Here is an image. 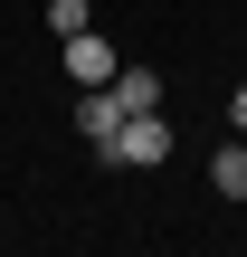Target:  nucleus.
Wrapping results in <instances>:
<instances>
[{
	"label": "nucleus",
	"mask_w": 247,
	"mask_h": 257,
	"mask_svg": "<svg viewBox=\"0 0 247 257\" xmlns=\"http://www.w3.org/2000/svg\"><path fill=\"white\" fill-rule=\"evenodd\" d=\"M105 162H124V172H152V162H171V124H162V105H152V114H124V134L105 143Z\"/></svg>",
	"instance_id": "f257e3e1"
},
{
	"label": "nucleus",
	"mask_w": 247,
	"mask_h": 257,
	"mask_svg": "<svg viewBox=\"0 0 247 257\" xmlns=\"http://www.w3.org/2000/svg\"><path fill=\"white\" fill-rule=\"evenodd\" d=\"M57 57H67V76H76V86H114V67H124V57H114V48H105L95 29H76V38H57Z\"/></svg>",
	"instance_id": "f03ea898"
},
{
	"label": "nucleus",
	"mask_w": 247,
	"mask_h": 257,
	"mask_svg": "<svg viewBox=\"0 0 247 257\" xmlns=\"http://www.w3.org/2000/svg\"><path fill=\"white\" fill-rule=\"evenodd\" d=\"M76 134L105 153V143L124 134V95H114V86H76Z\"/></svg>",
	"instance_id": "7ed1b4c3"
},
{
	"label": "nucleus",
	"mask_w": 247,
	"mask_h": 257,
	"mask_svg": "<svg viewBox=\"0 0 247 257\" xmlns=\"http://www.w3.org/2000/svg\"><path fill=\"white\" fill-rule=\"evenodd\" d=\"M209 191H219V200H247V134L209 153Z\"/></svg>",
	"instance_id": "20e7f679"
},
{
	"label": "nucleus",
	"mask_w": 247,
	"mask_h": 257,
	"mask_svg": "<svg viewBox=\"0 0 247 257\" xmlns=\"http://www.w3.org/2000/svg\"><path fill=\"white\" fill-rule=\"evenodd\" d=\"M114 95H124V114H152L162 105V76L152 67H114Z\"/></svg>",
	"instance_id": "39448f33"
},
{
	"label": "nucleus",
	"mask_w": 247,
	"mask_h": 257,
	"mask_svg": "<svg viewBox=\"0 0 247 257\" xmlns=\"http://www.w3.org/2000/svg\"><path fill=\"white\" fill-rule=\"evenodd\" d=\"M48 29H57V38H76V29H95V0H48Z\"/></svg>",
	"instance_id": "423d86ee"
},
{
	"label": "nucleus",
	"mask_w": 247,
	"mask_h": 257,
	"mask_svg": "<svg viewBox=\"0 0 247 257\" xmlns=\"http://www.w3.org/2000/svg\"><path fill=\"white\" fill-rule=\"evenodd\" d=\"M228 124H238V134H247V86H228Z\"/></svg>",
	"instance_id": "0eeeda50"
}]
</instances>
